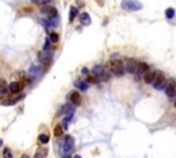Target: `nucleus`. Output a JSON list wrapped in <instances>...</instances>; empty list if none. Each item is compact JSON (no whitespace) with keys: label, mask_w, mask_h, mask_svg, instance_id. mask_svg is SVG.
Listing matches in <instances>:
<instances>
[{"label":"nucleus","mask_w":176,"mask_h":158,"mask_svg":"<svg viewBox=\"0 0 176 158\" xmlns=\"http://www.w3.org/2000/svg\"><path fill=\"white\" fill-rule=\"evenodd\" d=\"M73 150H74V140H73L72 136H66L65 139H63V144H62V153L66 155V158H68V155L70 154V153H73Z\"/></svg>","instance_id":"nucleus-3"},{"label":"nucleus","mask_w":176,"mask_h":158,"mask_svg":"<svg viewBox=\"0 0 176 158\" xmlns=\"http://www.w3.org/2000/svg\"><path fill=\"white\" fill-rule=\"evenodd\" d=\"M96 2H98V3L101 4V6H103V0H96Z\"/></svg>","instance_id":"nucleus-26"},{"label":"nucleus","mask_w":176,"mask_h":158,"mask_svg":"<svg viewBox=\"0 0 176 158\" xmlns=\"http://www.w3.org/2000/svg\"><path fill=\"white\" fill-rule=\"evenodd\" d=\"M3 158H13V153L8 147H4L3 148Z\"/></svg>","instance_id":"nucleus-22"},{"label":"nucleus","mask_w":176,"mask_h":158,"mask_svg":"<svg viewBox=\"0 0 176 158\" xmlns=\"http://www.w3.org/2000/svg\"><path fill=\"white\" fill-rule=\"evenodd\" d=\"M48 39H50V41H51L52 44H56V43L59 41V35L58 33H55V32H52V33H50Z\"/></svg>","instance_id":"nucleus-18"},{"label":"nucleus","mask_w":176,"mask_h":158,"mask_svg":"<svg viewBox=\"0 0 176 158\" xmlns=\"http://www.w3.org/2000/svg\"><path fill=\"white\" fill-rule=\"evenodd\" d=\"M121 8L125 11H140L143 8V4L138 0H123L121 2Z\"/></svg>","instance_id":"nucleus-1"},{"label":"nucleus","mask_w":176,"mask_h":158,"mask_svg":"<svg viewBox=\"0 0 176 158\" xmlns=\"http://www.w3.org/2000/svg\"><path fill=\"white\" fill-rule=\"evenodd\" d=\"M76 88H78V90L81 91H85L88 88V81H83V80H77L76 81Z\"/></svg>","instance_id":"nucleus-16"},{"label":"nucleus","mask_w":176,"mask_h":158,"mask_svg":"<svg viewBox=\"0 0 176 158\" xmlns=\"http://www.w3.org/2000/svg\"><path fill=\"white\" fill-rule=\"evenodd\" d=\"M80 22H81V25H84V26H88L90 23H91V17H90V14L88 13H83V14H80Z\"/></svg>","instance_id":"nucleus-12"},{"label":"nucleus","mask_w":176,"mask_h":158,"mask_svg":"<svg viewBox=\"0 0 176 158\" xmlns=\"http://www.w3.org/2000/svg\"><path fill=\"white\" fill-rule=\"evenodd\" d=\"M69 99H70V103H72L73 106H78V105L81 103V95L78 94L77 91L70 92V94H69Z\"/></svg>","instance_id":"nucleus-8"},{"label":"nucleus","mask_w":176,"mask_h":158,"mask_svg":"<svg viewBox=\"0 0 176 158\" xmlns=\"http://www.w3.org/2000/svg\"><path fill=\"white\" fill-rule=\"evenodd\" d=\"M54 135H55L56 138H61V136L63 135V126L62 125H56L55 128H54Z\"/></svg>","instance_id":"nucleus-19"},{"label":"nucleus","mask_w":176,"mask_h":158,"mask_svg":"<svg viewBox=\"0 0 176 158\" xmlns=\"http://www.w3.org/2000/svg\"><path fill=\"white\" fill-rule=\"evenodd\" d=\"M175 10H173L172 7H169V8H166V11H165V18L166 20H172L173 17H175Z\"/></svg>","instance_id":"nucleus-20"},{"label":"nucleus","mask_w":176,"mask_h":158,"mask_svg":"<svg viewBox=\"0 0 176 158\" xmlns=\"http://www.w3.org/2000/svg\"><path fill=\"white\" fill-rule=\"evenodd\" d=\"M164 90H165V94L168 95V96L172 98L173 95H175V92H176V78H173V77L168 78Z\"/></svg>","instance_id":"nucleus-5"},{"label":"nucleus","mask_w":176,"mask_h":158,"mask_svg":"<svg viewBox=\"0 0 176 158\" xmlns=\"http://www.w3.org/2000/svg\"><path fill=\"white\" fill-rule=\"evenodd\" d=\"M138 68H139V62H136L135 59H127L125 62V70L131 74H135L138 71Z\"/></svg>","instance_id":"nucleus-7"},{"label":"nucleus","mask_w":176,"mask_h":158,"mask_svg":"<svg viewBox=\"0 0 176 158\" xmlns=\"http://www.w3.org/2000/svg\"><path fill=\"white\" fill-rule=\"evenodd\" d=\"M50 140V136L47 135V133H41V135L39 136V142L41 143V144H46V143H48Z\"/></svg>","instance_id":"nucleus-21"},{"label":"nucleus","mask_w":176,"mask_h":158,"mask_svg":"<svg viewBox=\"0 0 176 158\" xmlns=\"http://www.w3.org/2000/svg\"><path fill=\"white\" fill-rule=\"evenodd\" d=\"M110 65V69H111V73L116 76V77H121L125 71V66H124V62L117 59V61H110L109 62Z\"/></svg>","instance_id":"nucleus-2"},{"label":"nucleus","mask_w":176,"mask_h":158,"mask_svg":"<svg viewBox=\"0 0 176 158\" xmlns=\"http://www.w3.org/2000/svg\"><path fill=\"white\" fill-rule=\"evenodd\" d=\"M40 13L47 15V17H50V18H54V17L58 15V11H56L55 7L48 6V4H44V6L40 7Z\"/></svg>","instance_id":"nucleus-6"},{"label":"nucleus","mask_w":176,"mask_h":158,"mask_svg":"<svg viewBox=\"0 0 176 158\" xmlns=\"http://www.w3.org/2000/svg\"><path fill=\"white\" fill-rule=\"evenodd\" d=\"M29 73H30V77H32V78H36L37 76L41 73V69H40L39 66H36V65H33V66H30Z\"/></svg>","instance_id":"nucleus-14"},{"label":"nucleus","mask_w":176,"mask_h":158,"mask_svg":"<svg viewBox=\"0 0 176 158\" xmlns=\"http://www.w3.org/2000/svg\"><path fill=\"white\" fill-rule=\"evenodd\" d=\"M77 14H78L77 7L72 6V7H70V13H69V21H70V22H73V21L77 18Z\"/></svg>","instance_id":"nucleus-15"},{"label":"nucleus","mask_w":176,"mask_h":158,"mask_svg":"<svg viewBox=\"0 0 176 158\" xmlns=\"http://www.w3.org/2000/svg\"><path fill=\"white\" fill-rule=\"evenodd\" d=\"M73 158H81V157H80V155L77 154V155H74V157H73Z\"/></svg>","instance_id":"nucleus-27"},{"label":"nucleus","mask_w":176,"mask_h":158,"mask_svg":"<svg viewBox=\"0 0 176 158\" xmlns=\"http://www.w3.org/2000/svg\"><path fill=\"white\" fill-rule=\"evenodd\" d=\"M47 154H48V150H47V148H39L37 153L35 154V158H46Z\"/></svg>","instance_id":"nucleus-17"},{"label":"nucleus","mask_w":176,"mask_h":158,"mask_svg":"<svg viewBox=\"0 0 176 158\" xmlns=\"http://www.w3.org/2000/svg\"><path fill=\"white\" fill-rule=\"evenodd\" d=\"M156 76H157V70H149L143 77L144 83L146 84H153L154 80H156Z\"/></svg>","instance_id":"nucleus-9"},{"label":"nucleus","mask_w":176,"mask_h":158,"mask_svg":"<svg viewBox=\"0 0 176 158\" xmlns=\"http://www.w3.org/2000/svg\"><path fill=\"white\" fill-rule=\"evenodd\" d=\"M88 73H90V70L87 68H83V74H88Z\"/></svg>","instance_id":"nucleus-24"},{"label":"nucleus","mask_w":176,"mask_h":158,"mask_svg":"<svg viewBox=\"0 0 176 158\" xmlns=\"http://www.w3.org/2000/svg\"><path fill=\"white\" fill-rule=\"evenodd\" d=\"M23 98V94L22 95H20V96H15V98H13V99H8V100H6V99H3L2 100V105L3 106H10V105H14V103H17L20 99H22Z\"/></svg>","instance_id":"nucleus-13"},{"label":"nucleus","mask_w":176,"mask_h":158,"mask_svg":"<svg viewBox=\"0 0 176 158\" xmlns=\"http://www.w3.org/2000/svg\"><path fill=\"white\" fill-rule=\"evenodd\" d=\"M21 158H30V157L28 154H22V155H21Z\"/></svg>","instance_id":"nucleus-25"},{"label":"nucleus","mask_w":176,"mask_h":158,"mask_svg":"<svg viewBox=\"0 0 176 158\" xmlns=\"http://www.w3.org/2000/svg\"><path fill=\"white\" fill-rule=\"evenodd\" d=\"M166 84V80H165V76H164L162 71L157 70V76H156V80H154L153 85L156 90H164Z\"/></svg>","instance_id":"nucleus-4"},{"label":"nucleus","mask_w":176,"mask_h":158,"mask_svg":"<svg viewBox=\"0 0 176 158\" xmlns=\"http://www.w3.org/2000/svg\"><path fill=\"white\" fill-rule=\"evenodd\" d=\"M51 0H32L33 4H39V6H44V3H50Z\"/></svg>","instance_id":"nucleus-23"},{"label":"nucleus","mask_w":176,"mask_h":158,"mask_svg":"<svg viewBox=\"0 0 176 158\" xmlns=\"http://www.w3.org/2000/svg\"><path fill=\"white\" fill-rule=\"evenodd\" d=\"M175 107H176V100H175Z\"/></svg>","instance_id":"nucleus-28"},{"label":"nucleus","mask_w":176,"mask_h":158,"mask_svg":"<svg viewBox=\"0 0 176 158\" xmlns=\"http://www.w3.org/2000/svg\"><path fill=\"white\" fill-rule=\"evenodd\" d=\"M149 71V65L146 62H139V68H138V77H144V74Z\"/></svg>","instance_id":"nucleus-10"},{"label":"nucleus","mask_w":176,"mask_h":158,"mask_svg":"<svg viewBox=\"0 0 176 158\" xmlns=\"http://www.w3.org/2000/svg\"><path fill=\"white\" fill-rule=\"evenodd\" d=\"M22 88H23V84L22 83H18V81H14V83H11L8 85V91H10L11 94H18Z\"/></svg>","instance_id":"nucleus-11"}]
</instances>
